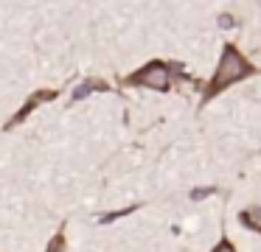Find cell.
Segmentation results:
<instances>
[{
  "label": "cell",
  "instance_id": "1",
  "mask_svg": "<svg viewBox=\"0 0 261 252\" xmlns=\"http://www.w3.org/2000/svg\"><path fill=\"white\" fill-rule=\"evenodd\" d=\"M258 73L261 70L236 48V45L225 42V48H222V53H219V65L211 73L208 81L202 84V104H211V101H214L216 95H222L227 87H233V84H239V81H247V78L258 76Z\"/></svg>",
  "mask_w": 261,
  "mask_h": 252
},
{
  "label": "cell",
  "instance_id": "3",
  "mask_svg": "<svg viewBox=\"0 0 261 252\" xmlns=\"http://www.w3.org/2000/svg\"><path fill=\"white\" fill-rule=\"evenodd\" d=\"M59 98V90H34V93L25 98V104L20 106L17 112H14L12 118L6 121V132H12V129H17L20 123L25 121V118L31 115V112L37 109V106H42V104H48V101H57Z\"/></svg>",
  "mask_w": 261,
  "mask_h": 252
},
{
  "label": "cell",
  "instance_id": "9",
  "mask_svg": "<svg viewBox=\"0 0 261 252\" xmlns=\"http://www.w3.org/2000/svg\"><path fill=\"white\" fill-rule=\"evenodd\" d=\"M211 193H216L214 185H205V188H194V190H191V199H194V202H199V199H205V196H211Z\"/></svg>",
  "mask_w": 261,
  "mask_h": 252
},
{
  "label": "cell",
  "instance_id": "2",
  "mask_svg": "<svg viewBox=\"0 0 261 252\" xmlns=\"http://www.w3.org/2000/svg\"><path fill=\"white\" fill-rule=\"evenodd\" d=\"M182 76V65L180 62H166V59H149L143 67L126 73L121 78L124 87H149V90H158V93H166L171 90V78Z\"/></svg>",
  "mask_w": 261,
  "mask_h": 252
},
{
  "label": "cell",
  "instance_id": "8",
  "mask_svg": "<svg viewBox=\"0 0 261 252\" xmlns=\"http://www.w3.org/2000/svg\"><path fill=\"white\" fill-rule=\"evenodd\" d=\"M211 252H236V246H233V241L227 238V235H222V238L211 246Z\"/></svg>",
  "mask_w": 261,
  "mask_h": 252
},
{
  "label": "cell",
  "instance_id": "6",
  "mask_svg": "<svg viewBox=\"0 0 261 252\" xmlns=\"http://www.w3.org/2000/svg\"><path fill=\"white\" fill-rule=\"evenodd\" d=\"M65 246H68V238H65V224L54 233V238L48 241V246H45V252H65Z\"/></svg>",
  "mask_w": 261,
  "mask_h": 252
},
{
  "label": "cell",
  "instance_id": "10",
  "mask_svg": "<svg viewBox=\"0 0 261 252\" xmlns=\"http://www.w3.org/2000/svg\"><path fill=\"white\" fill-rule=\"evenodd\" d=\"M219 25H222V28H227V25H233V20H230L227 14H222V17H219Z\"/></svg>",
  "mask_w": 261,
  "mask_h": 252
},
{
  "label": "cell",
  "instance_id": "4",
  "mask_svg": "<svg viewBox=\"0 0 261 252\" xmlns=\"http://www.w3.org/2000/svg\"><path fill=\"white\" fill-rule=\"evenodd\" d=\"M113 90V84L110 81H104V78H85V81L79 84V87L73 90V95H70V101H82V98H87V95H93V93H110Z\"/></svg>",
  "mask_w": 261,
  "mask_h": 252
},
{
  "label": "cell",
  "instance_id": "5",
  "mask_svg": "<svg viewBox=\"0 0 261 252\" xmlns=\"http://www.w3.org/2000/svg\"><path fill=\"white\" fill-rule=\"evenodd\" d=\"M239 224L250 233L261 235V205H250L244 210H239Z\"/></svg>",
  "mask_w": 261,
  "mask_h": 252
},
{
  "label": "cell",
  "instance_id": "7",
  "mask_svg": "<svg viewBox=\"0 0 261 252\" xmlns=\"http://www.w3.org/2000/svg\"><path fill=\"white\" fill-rule=\"evenodd\" d=\"M141 205H126L124 210H113V213H104L101 218H98V224H110V221H115V218H124V216H129V213H135Z\"/></svg>",
  "mask_w": 261,
  "mask_h": 252
}]
</instances>
